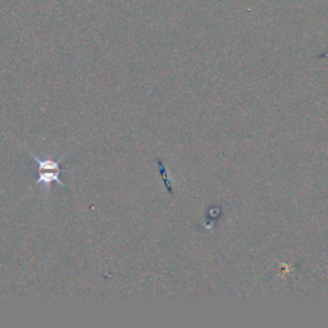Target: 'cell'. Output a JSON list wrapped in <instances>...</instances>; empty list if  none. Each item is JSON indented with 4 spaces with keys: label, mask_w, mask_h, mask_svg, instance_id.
<instances>
[{
    "label": "cell",
    "mask_w": 328,
    "mask_h": 328,
    "mask_svg": "<svg viewBox=\"0 0 328 328\" xmlns=\"http://www.w3.org/2000/svg\"><path fill=\"white\" fill-rule=\"evenodd\" d=\"M39 173L40 176L39 179H37V183H42V185L49 189L53 182H58L59 186L64 188V183L59 178V173H61L59 171H41Z\"/></svg>",
    "instance_id": "cell-1"
},
{
    "label": "cell",
    "mask_w": 328,
    "mask_h": 328,
    "mask_svg": "<svg viewBox=\"0 0 328 328\" xmlns=\"http://www.w3.org/2000/svg\"><path fill=\"white\" fill-rule=\"evenodd\" d=\"M31 157L35 159L36 164H37V169H39V172L41 171H59L61 172V162L63 160V158H61L59 160H40L39 158H36L35 154H32L31 153Z\"/></svg>",
    "instance_id": "cell-2"
}]
</instances>
